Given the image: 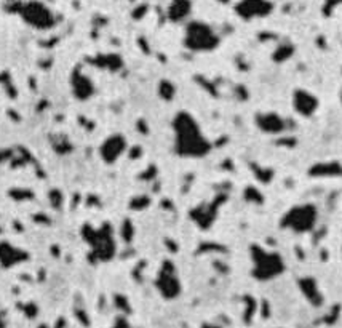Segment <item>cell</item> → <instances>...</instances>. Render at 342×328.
Instances as JSON below:
<instances>
[{"label":"cell","mask_w":342,"mask_h":328,"mask_svg":"<svg viewBox=\"0 0 342 328\" xmlns=\"http://www.w3.org/2000/svg\"><path fill=\"white\" fill-rule=\"evenodd\" d=\"M217 2H219V3H229L231 0H217Z\"/></svg>","instance_id":"21"},{"label":"cell","mask_w":342,"mask_h":328,"mask_svg":"<svg viewBox=\"0 0 342 328\" xmlns=\"http://www.w3.org/2000/svg\"><path fill=\"white\" fill-rule=\"evenodd\" d=\"M253 269L251 276L259 282H269L285 272V261L275 252H269L259 245H253L250 248Z\"/></svg>","instance_id":"2"},{"label":"cell","mask_w":342,"mask_h":328,"mask_svg":"<svg viewBox=\"0 0 342 328\" xmlns=\"http://www.w3.org/2000/svg\"><path fill=\"white\" fill-rule=\"evenodd\" d=\"M293 104L298 114L309 117L317 111V98L312 96L309 92L305 90H296L293 94Z\"/></svg>","instance_id":"11"},{"label":"cell","mask_w":342,"mask_h":328,"mask_svg":"<svg viewBox=\"0 0 342 328\" xmlns=\"http://www.w3.org/2000/svg\"><path fill=\"white\" fill-rule=\"evenodd\" d=\"M10 197L15 200H31L34 199V194L31 190H24V189H11Z\"/></svg>","instance_id":"17"},{"label":"cell","mask_w":342,"mask_h":328,"mask_svg":"<svg viewBox=\"0 0 342 328\" xmlns=\"http://www.w3.org/2000/svg\"><path fill=\"white\" fill-rule=\"evenodd\" d=\"M127 151V140L120 133H114L107 136L103 144L99 146V156L104 160V164L112 165L122 157V154Z\"/></svg>","instance_id":"9"},{"label":"cell","mask_w":342,"mask_h":328,"mask_svg":"<svg viewBox=\"0 0 342 328\" xmlns=\"http://www.w3.org/2000/svg\"><path fill=\"white\" fill-rule=\"evenodd\" d=\"M72 90L75 98L79 99H88L94 92L93 82L88 79L86 75L80 72V69H75L74 77H72Z\"/></svg>","instance_id":"13"},{"label":"cell","mask_w":342,"mask_h":328,"mask_svg":"<svg viewBox=\"0 0 342 328\" xmlns=\"http://www.w3.org/2000/svg\"><path fill=\"white\" fill-rule=\"evenodd\" d=\"M291 56V47H288V45H283L280 47L278 50L275 51V61H285L286 58H290Z\"/></svg>","instance_id":"18"},{"label":"cell","mask_w":342,"mask_h":328,"mask_svg":"<svg viewBox=\"0 0 342 328\" xmlns=\"http://www.w3.org/2000/svg\"><path fill=\"white\" fill-rule=\"evenodd\" d=\"M84 237L88 240V243L93 247V253L99 261H109L115 253V242L112 238L110 229L107 231L99 229L94 231L93 228L85 226L84 229Z\"/></svg>","instance_id":"5"},{"label":"cell","mask_w":342,"mask_h":328,"mask_svg":"<svg viewBox=\"0 0 342 328\" xmlns=\"http://www.w3.org/2000/svg\"><path fill=\"white\" fill-rule=\"evenodd\" d=\"M22 311H24V314L27 315L29 319H34L35 315H37L39 309H37V306H35V304L29 303V304H26V306H24V309H22Z\"/></svg>","instance_id":"19"},{"label":"cell","mask_w":342,"mask_h":328,"mask_svg":"<svg viewBox=\"0 0 342 328\" xmlns=\"http://www.w3.org/2000/svg\"><path fill=\"white\" fill-rule=\"evenodd\" d=\"M317 223V208L314 205H296L290 208L280 219V228L293 231L296 234H304L314 229Z\"/></svg>","instance_id":"4"},{"label":"cell","mask_w":342,"mask_h":328,"mask_svg":"<svg viewBox=\"0 0 342 328\" xmlns=\"http://www.w3.org/2000/svg\"><path fill=\"white\" fill-rule=\"evenodd\" d=\"M192 2L191 0H171L168 7V20L173 23H181L191 15Z\"/></svg>","instance_id":"14"},{"label":"cell","mask_w":342,"mask_h":328,"mask_svg":"<svg viewBox=\"0 0 342 328\" xmlns=\"http://www.w3.org/2000/svg\"><path fill=\"white\" fill-rule=\"evenodd\" d=\"M20 15L22 16L27 24L34 26L35 29H48L53 26V13L48 7L40 2H29L26 5L20 7Z\"/></svg>","instance_id":"6"},{"label":"cell","mask_w":342,"mask_h":328,"mask_svg":"<svg viewBox=\"0 0 342 328\" xmlns=\"http://www.w3.org/2000/svg\"><path fill=\"white\" fill-rule=\"evenodd\" d=\"M174 93H176V92H174V87H173V83H171V82L163 80V82L160 83V96H162L163 99H167V101L173 99Z\"/></svg>","instance_id":"16"},{"label":"cell","mask_w":342,"mask_h":328,"mask_svg":"<svg viewBox=\"0 0 342 328\" xmlns=\"http://www.w3.org/2000/svg\"><path fill=\"white\" fill-rule=\"evenodd\" d=\"M5 324H3V322H2V319H0V327H3Z\"/></svg>","instance_id":"22"},{"label":"cell","mask_w":342,"mask_h":328,"mask_svg":"<svg viewBox=\"0 0 342 328\" xmlns=\"http://www.w3.org/2000/svg\"><path fill=\"white\" fill-rule=\"evenodd\" d=\"M174 151L181 157H203L211 151L198 122L189 112L181 111L173 118Z\"/></svg>","instance_id":"1"},{"label":"cell","mask_w":342,"mask_h":328,"mask_svg":"<svg viewBox=\"0 0 342 328\" xmlns=\"http://www.w3.org/2000/svg\"><path fill=\"white\" fill-rule=\"evenodd\" d=\"M299 287H300V291H302V293L305 295V298H307V300H310L314 304H317L315 298H318V300H320V293L317 291V285H315V282L312 279H302L299 282Z\"/></svg>","instance_id":"15"},{"label":"cell","mask_w":342,"mask_h":328,"mask_svg":"<svg viewBox=\"0 0 342 328\" xmlns=\"http://www.w3.org/2000/svg\"><path fill=\"white\" fill-rule=\"evenodd\" d=\"M256 125L261 128L264 133H280V131L285 130V122L278 114H274V112H267V114H259L256 117Z\"/></svg>","instance_id":"12"},{"label":"cell","mask_w":342,"mask_h":328,"mask_svg":"<svg viewBox=\"0 0 342 328\" xmlns=\"http://www.w3.org/2000/svg\"><path fill=\"white\" fill-rule=\"evenodd\" d=\"M155 287L160 291V295L167 300H173L181 293V283L176 276L174 266L170 261L163 262V267L158 274V279L155 280Z\"/></svg>","instance_id":"7"},{"label":"cell","mask_w":342,"mask_h":328,"mask_svg":"<svg viewBox=\"0 0 342 328\" xmlns=\"http://www.w3.org/2000/svg\"><path fill=\"white\" fill-rule=\"evenodd\" d=\"M50 202H51L55 208H60V205H61V195H60V192H58V190H53V192H50Z\"/></svg>","instance_id":"20"},{"label":"cell","mask_w":342,"mask_h":328,"mask_svg":"<svg viewBox=\"0 0 342 328\" xmlns=\"http://www.w3.org/2000/svg\"><path fill=\"white\" fill-rule=\"evenodd\" d=\"M274 3L270 0H240L235 5L237 15L245 21L256 20V18H265L272 13Z\"/></svg>","instance_id":"8"},{"label":"cell","mask_w":342,"mask_h":328,"mask_svg":"<svg viewBox=\"0 0 342 328\" xmlns=\"http://www.w3.org/2000/svg\"><path fill=\"white\" fill-rule=\"evenodd\" d=\"M29 255L26 252H22L20 248H15L13 245H10L8 242H2L0 243V266L3 269H10L20 262L27 261Z\"/></svg>","instance_id":"10"},{"label":"cell","mask_w":342,"mask_h":328,"mask_svg":"<svg viewBox=\"0 0 342 328\" xmlns=\"http://www.w3.org/2000/svg\"><path fill=\"white\" fill-rule=\"evenodd\" d=\"M219 45V37L214 29L203 21L189 23L184 34V47L191 51H213Z\"/></svg>","instance_id":"3"}]
</instances>
